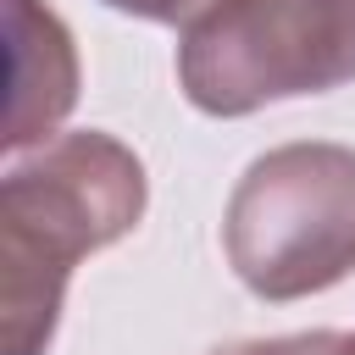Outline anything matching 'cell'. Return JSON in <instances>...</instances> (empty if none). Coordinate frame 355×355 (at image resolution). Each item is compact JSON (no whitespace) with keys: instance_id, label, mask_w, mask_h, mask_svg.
Listing matches in <instances>:
<instances>
[{"instance_id":"obj_5","label":"cell","mask_w":355,"mask_h":355,"mask_svg":"<svg viewBox=\"0 0 355 355\" xmlns=\"http://www.w3.org/2000/svg\"><path fill=\"white\" fill-rule=\"evenodd\" d=\"M338 344H344V333L316 327V333H283V338H239L211 355H338Z\"/></svg>"},{"instance_id":"obj_3","label":"cell","mask_w":355,"mask_h":355,"mask_svg":"<svg viewBox=\"0 0 355 355\" xmlns=\"http://www.w3.org/2000/svg\"><path fill=\"white\" fill-rule=\"evenodd\" d=\"M355 83V0H211L178 28V89L205 116H250Z\"/></svg>"},{"instance_id":"obj_6","label":"cell","mask_w":355,"mask_h":355,"mask_svg":"<svg viewBox=\"0 0 355 355\" xmlns=\"http://www.w3.org/2000/svg\"><path fill=\"white\" fill-rule=\"evenodd\" d=\"M100 6H111L122 17H139V22H178V28H189L211 0H100Z\"/></svg>"},{"instance_id":"obj_4","label":"cell","mask_w":355,"mask_h":355,"mask_svg":"<svg viewBox=\"0 0 355 355\" xmlns=\"http://www.w3.org/2000/svg\"><path fill=\"white\" fill-rule=\"evenodd\" d=\"M78 105V44L44 0H6V133L11 155L55 139Z\"/></svg>"},{"instance_id":"obj_7","label":"cell","mask_w":355,"mask_h":355,"mask_svg":"<svg viewBox=\"0 0 355 355\" xmlns=\"http://www.w3.org/2000/svg\"><path fill=\"white\" fill-rule=\"evenodd\" d=\"M338 355H355V333H344V344H338Z\"/></svg>"},{"instance_id":"obj_2","label":"cell","mask_w":355,"mask_h":355,"mask_svg":"<svg viewBox=\"0 0 355 355\" xmlns=\"http://www.w3.org/2000/svg\"><path fill=\"white\" fill-rule=\"evenodd\" d=\"M233 277L272 305L311 300L355 272V150L294 139L244 166L222 211Z\"/></svg>"},{"instance_id":"obj_1","label":"cell","mask_w":355,"mask_h":355,"mask_svg":"<svg viewBox=\"0 0 355 355\" xmlns=\"http://www.w3.org/2000/svg\"><path fill=\"white\" fill-rule=\"evenodd\" d=\"M150 205L144 161L100 133H55L0 178V338L6 355H44L72 266L139 227Z\"/></svg>"}]
</instances>
